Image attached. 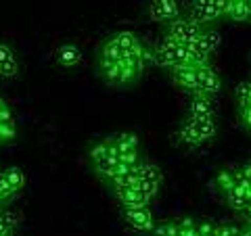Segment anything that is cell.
<instances>
[{
    "label": "cell",
    "instance_id": "1",
    "mask_svg": "<svg viewBox=\"0 0 251 236\" xmlns=\"http://www.w3.org/2000/svg\"><path fill=\"white\" fill-rule=\"evenodd\" d=\"M155 63L161 67H174V65H184L188 63V50L186 44H180L178 40H174L172 36H163L155 46Z\"/></svg>",
    "mask_w": 251,
    "mask_h": 236
},
{
    "label": "cell",
    "instance_id": "2",
    "mask_svg": "<svg viewBox=\"0 0 251 236\" xmlns=\"http://www.w3.org/2000/svg\"><path fill=\"white\" fill-rule=\"evenodd\" d=\"M201 31H203V25H199V23H195V21H191V19L176 17V19L170 21L166 34L172 36L174 40H178L180 44H188V42L197 40Z\"/></svg>",
    "mask_w": 251,
    "mask_h": 236
},
{
    "label": "cell",
    "instance_id": "3",
    "mask_svg": "<svg viewBox=\"0 0 251 236\" xmlns=\"http://www.w3.org/2000/svg\"><path fill=\"white\" fill-rule=\"evenodd\" d=\"M195 77H197V92L195 94H207V96H214L222 90V80L214 69L207 65H197L195 69Z\"/></svg>",
    "mask_w": 251,
    "mask_h": 236
},
{
    "label": "cell",
    "instance_id": "4",
    "mask_svg": "<svg viewBox=\"0 0 251 236\" xmlns=\"http://www.w3.org/2000/svg\"><path fill=\"white\" fill-rule=\"evenodd\" d=\"M124 219L132 230H138V232H151L155 226V219H153L149 205L147 207H124Z\"/></svg>",
    "mask_w": 251,
    "mask_h": 236
},
{
    "label": "cell",
    "instance_id": "5",
    "mask_svg": "<svg viewBox=\"0 0 251 236\" xmlns=\"http://www.w3.org/2000/svg\"><path fill=\"white\" fill-rule=\"evenodd\" d=\"M149 17H151V21H157V23L180 17L178 0H151V4H149Z\"/></svg>",
    "mask_w": 251,
    "mask_h": 236
},
{
    "label": "cell",
    "instance_id": "6",
    "mask_svg": "<svg viewBox=\"0 0 251 236\" xmlns=\"http://www.w3.org/2000/svg\"><path fill=\"white\" fill-rule=\"evenodd\" d=\"M195 69H197V65H188V63L170 67L172 80H174V84H178L180 88H184V90L195 94L197 92V77H195Z\"/></svg>",
    "mask_w": 251,
    "mask_h": 236
},
{
    "label": "cell",
    "instance_id": "7",
    "mask_svg": "<svg viewBox=\"0 0 251 236\" xmlns=\"http://www.w3.org/2000/svg\"><path fill=\"white\" fill-rule=\"evenodd\" d=\"M224 199H226V205L232 207V209H237V211L249 209V203H251V184L249 182H237L228 190V194H226Z\"/></svg>",
    "mask_w": 251,
    "mask_h": 236
},
{
    "label": "cell",
    "instance_id": "8",
    "mask_svg": "<svg viewBox=\"0 0 251 236\" xmlns=\"http://www.w3.org/2000/svg\"><path fill=\"white\" fill-rule=\"evenodd\" d=\"M234 98H237V105H239L241 121L245 123V128H249V123H251V86H249V82L237 84V88H234Z\"/></svg>",
    "mask_w": 251,
    "mask_h": 236
},
{
    "label": "cell",
    "instance_id": "9",
    "mask_svg": "<svg viewBox=\"0 0 251 236\" xmlns=\"http://www.w3.org/2000/svg\"><path fill=\"white\" fill-rule=\"evenodd\" d=\"M19 73L17 57L9 44H0V75L2 77H15Z\"/></svg>",
    "mask_w": 251,
    "mask_h": 236
},
{
    "label": "cell",
    "instance_id": "10",
    "mask_svg": "<svg viewBox=\"0 0 251 236\" xmlns=\"http://www.w3.org/2000/svg\"><path fill=\"white\" fill-rule=\"evenodd\" d=\"M117 201L122 203L124 207H147L149 203H151V199H147L145 194H140L134 186L130 188H117V190H113Z\"/></svg>",
    "mask_w": 251,
    "mask_h": 236
},
{
    "label": "cell",
    "instance_id": "11",
    "mask_svg": "<svg viewBox=\"0 0 251 236\" xmlns=\"http://www.w3.org/2000/svg\"><path fill=\"white\" fill-rule=\"evenodd\" d=\"M188 117H214L211 96H207V94H193V100L188 103Z\"/></svg>",
    "mask_w": 251,
    "mask_h": 236
},
{
    "label": "cell",
    "instance_id": "12",
    "mask_svg": "<svg viewBox=\"0 0 251 236\" xmlns=\"http://www.w3.org/2000/svg\"><path fill=\"white\" fill-rule=\"evenodd\" d=\"M57 63L65 69H72L82 63V50L75 44H63L57 50Z\"/></svg>",
    "mask_w": 251,
    "mask_h": 236
},
{
    "label": "cell",
    "instance_id": "13",
    "mask_svg": "<svg viewBox=\"0 0 251 236\" xmlns=\"http://www.w3.org/2000/svg\"><path fill=\"white\" fill-rule=\"evenodd\" d=\"M136 176H138V180H145V182H151L157 186H161V182H163V174H161L159 165H155L153 161H147V159L138 163Z\"/></svg>",
    "mask_w": 251,
    "mask_h": 236
},
{
    "label": "cell",
    "instance_id": "14",
    "mask_svg": "<svg viewBox=\"0 0 251 236\" xmlns=\"http://www.w3.org/2000/svg\"><path fill=\"white\" fill-rule=\"evenodd\" d=\"M115 144H117V153H120V159H122V157H126V155L138 153L140 140H138L136 134L124 132V134H115Z\"/></svg>",
    "mask_w": 251,
    "mask_h": 236
},
{
    "label": "cell",
    "instance_id": "15",
    "mask_svg": "<svg viewBox=\"0 0 251 236\" xmlns=\"http://www.w3.org/2000/svg\"><path fill=\"white\" fill-rule=\"evenodd\" d=\"M249 15H251L249 0H230L228 2V11H226V17L228 19L245 23V21H249Z\"/></svg>",
    "mask_w": 251,
    "mask_h": 236
},
{
    "label": "cell",
    "instance_id": "16",
    "mask_svg": "<svg viewBox=\"0 0 251 236\" xmlns=\"http://www.w3.org/2000/svg\"><path fill=\"white\" fill-rule=\"evenodd\" d=\"M178 138H180V142H184L188 146H199V144H203V138L199 136V132L195 130V125H193V121L188 119V117H186L182 123H180Z\"/></svg>",
    "mask_w": 251,
    "mask_h": 236
},
{
    "label": "cell",
    "instance_id": "17",
    "mask_svg": "<svg viewBox=\"0 0 251 236\" xmlns=\"http://www.w3.org/2000/svg\"><path fill=\"white\" fill-rule=\"evenodd\" d=\"M188 119L193 121L195 125V130L199 132V136L203 138V142H207V140H211L216 136V121H214V117H188Z\"/></svg>",
    "mask_w": 251,
    "mask_h": 236
},
{
    "label": "cell",
    "instance_id": "18",
    "mask_svg": "<svg viewBox=\"0 0 251 236\" xmlns=\"http://www.w3.org/2000/svg\"><path fill=\"white\" fill-rule=\"evenodd\" d=\"M216 190H218V194L224 196L228 194V190L230 188L237 184V174H234V169H222V171H218V176H216Z\"/></svg>",
    "mask_w": 251,
    "mask_h": 236
},
{
    "label": "cell",
    "instance_id": "19",
    "mask_svg": "<svg viewBox=\"0 0 251 236\" xmlns=\"http://www.w3.org/2000/svg\"><path fill=\"white\" fill-rule=\"evenodd\" d=\"M207 6H209V0H191L188 19L199 23V25H207Z\"/></svg>",
    "mask_w": 251,
    "mask_h": 236
},
{
    "label": "cell",
    "instance_id": "20",
    "mask_svg": "<svg viewBox=\"0 0 251 236\" xmlns=\"http://www.w3.org/2000/svg\"><path fill=\"white\" fill-rule=\"evenodd\" d=\"M99 73L109 86H117L120 80V61H99Z\"/></svg>",
    "mask_w": 251,
    "mask_h": 236
},
{
    "label": "cell",
    "instance_id": "21",
    "mask_svg": "<svg viewBox=\"0 0 251 236\" xmlns=\"http://www.w3.org/2000/svg\"><path fill=\"white\" fill-rule=\"evenodd\" d=\"M2 176H4V180L11 184V188L15 192H19L23 186H25V171H23L21 167H6L4 171H2Z\"/></svg>",
    "mask_w": 251,
    "mask_h": 236
},
{
    "label": "cell",
    "instance_id": "22",
    "mask_svg": "<svg viewBox=\"0 0 251 236\" xmlns=\"http://www.w3.org/2000/svg\"><path fill=\"white\" fill-rule=\"evenodd\" d=\"M122 57H124L122 48L111 40V38H109V40L100 46V50H99V61H113V63H117V61H122Z\"/></svg>",
    "mask_w": 251,
    "mask_h": 236
},
{
    "label": "cell",
    "instance_id": "23",
    "mask_svg": "<svg viewBox=\"0 0 251 236\" xmlns=\"http://www.w3.org/2000/svg\"><path fill=\"white\" fill-rule=\"evenodd\" d=\"M228 2H230V0H209V6H207V23L218 21L220 17H226Z\"/></svg>",
    "mask_w": 251,
    "mask_h": 236
},
{
    "label": "cell",
    "instance_id": "24",
    "mask_svg": "<svg viewBox=\"0 0 251 236\" xmlns=\"http://www.w3.org/2000/svg\"><path fill=\"white\" fill-rule=\"evenodd\" d=\"M111 40H113L117 46H120L122 52L134 48V46L138 44V38L132 34V31H115V34L111 36Z\"/></svg>",
    "mask_w": 251,
    "mask_h": 236
},
{
    "label": "cell",
    "instance_id": "25",
    "mask_svg": "<svg viewBox=\"0 0 251 236\" xmlns=\"http://www.w3.org/2000/svg\"><path fill=\"white\" fill-rule=\"evenodd\" d=\"M17 224H19L17 213H9V211L0 209V234L13 236V230H15V226Z\"/></svg>",
    "mask_w": 251,
    "mask_h": 236
},
{
    "label": "cell",
    "instance_id": "26",
    "mask_svg": "<svg viewBox=\"0 0 251 236\" xmlns=\"http://www.w3.org/2000/svg\"><path fill=\"white\" fill-rule=\"evenodd\" d=\"M151 232L155 236H176L178 226H176V222H161V224H155Z\"/></svg>",
    "mask_w": 251,
    "mask_h": 236
},
{
    "label": "cell",
    "instance_id": "27",
    "mask_svg": "<svg viewBox=\"0 0 251 236\" xmlns=\"http://www.w3.org/2000/svg\"><path fill=\"white\" fill-rule=\"evenodd\" d=\"M13 138H15L13 117H9V119H0V142H2V140H13Z\"/></svg>",
    "mask_w": 251,
    "mask_h": 236
},
{
    "label": "cell",
    "instance_id": "28",
    "mask_svg": "<svg viewBox=\"0 0 251 236\" xmlns=\"http://www.w3.org/2000/svg\"><path fill=\"white\" fill-rule=\"evenodd\" d=\"M13 196H15V190L11 188V184L4 180L2 171H0V205H2V203H6V201H11Z\"/></svg>",
    "mask_w": 251,
    "mask_h": 236
},
{
    "label": "cell",
    "instance_id": "29",
    "mask_svg": "<svg viewBox=\"0 0 251 236\" xmlns=\"http://www.w3.org/2000/svg\"><path fill=\"white\" fill-rule=\"evenodd\" d=\"M239 234H241V230L234 226H216L211 236H239Z\"/></svg>",
    "mask_w": 251,
    "mask_h": 236
},
{
    "label": "cell",
    "instance_id": "30",
    "mask_svg": "<svg viewBox=\"0 0 251 236\" xmlns=\"http://www.w3.org/2000/svg\"><path fill=\"white\" fill-rule=\"evenodd\" d=\"M214 228L209 222H195V232H197V236H211L214 234Z\"/></svg>",
    "mask_w": 251,
    "mask_h": 236
},
{
    "label": "cell",
    "instance_id": "31",
    "mask_svg": "<svg viewBox=\"0 0 251 236\" xmlns=\"http://www.w3.org/2000/svg\"><path fill=\"white\" fill-rule=\"evenodd\" d=\"M176 236H197V232H195V226H188V228H178Z\"/></svg>",
    "mask_w": 251,
    "mask_h": 236
},
{
    "label": "cell",
    "instance_id": "32",
    "mask_svg": "<svg viewBox=\"0 0 251 236\" xmlns=\"http://www.w3.org/2000/svg\"><path fill=\"white\" fill-rule=\"evenodd\" d=\"M178 228H188V226H195V219L193 217H182L180 222H176Z\"/></svg>",
    "mask_w": 251,
    "mask_h": 236
},
{
    "label": "cell",
    "instance_id": "33",
    "mask_svg": "<svg viewBox=\"0 0 251 236\" xmlns=\"http://www.w3.org/2000/svg\"><path fill=\"white\" fill-rule=\"evenodd\" d=\"M6 109H9V105H6V100L0 96V111H6Z\"/></svg>",
    "mask_w": 251,
    "mask_h": 236
},
{
    "label": "cell",
    "instance_id": "34",
    "mask_svg": "<svg viewBox=\"0 0 251 236\" xmlns=\"http://www.w3.org/2000/svg\"><path fill=\"white\" fill-rule=\"evenodd\" d=\"M239 236H249V230H245V232H241Z\"/></svg>",
    "mask_w": 251,
    "mask_h": 236
},
{
    "label": "cell",
    "instance_id": "35",
    "mask_svg": "<svg viewBox=\"0 0 251 236\" xmlns=\"http://www.w3.org/2000/svg\"><path fill=\"white\" fill-rule=\"evenodd\" d=\"M0 236H4V234H0Z\"/></svg>",
    "mask_w": 251,
    "mask_h": 236
}]
</instances>
